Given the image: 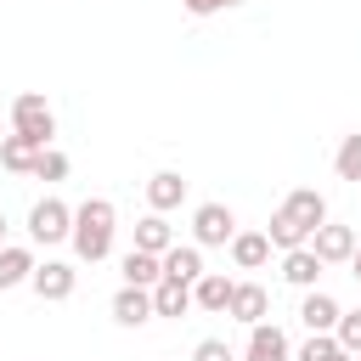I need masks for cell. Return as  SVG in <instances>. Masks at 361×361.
I'll return each instance as SVG.
<instances>
[{
    "label": "cell",
    "mask_w": 361,
    "mask_h": 361,
    "mask_svg": "<svg viewBox=\"0 0 361 361\" xmlns=\"http://www.w3.org/2000/svg\"><path fill=\"white\" fill-rule=\"evenodd\" d=\"M113 231H118V209L107 203V197H85L79 209H73V254L85 259V265H102L107 254H113Z\"/></svg>",
    "instance_id": "6da1fadb"
},
{
    "label": "cell",
    "mask_w": 361,
    "mask_h": 361,
    "mask_svg": "<svg viewBox=\"0 0 361 361\" xmlns=\"http://www.w3.org/2000/svg\"><path fill=\"white\" fill-rule=\"evenodd\" d=\"M11 135L34 141L39 152L51 147V135H56V113H51V102H45L39 90H23V96L11 102Z\"/></svg>",
    "instance_id": "7a4b0ae2"
},
{
    "label": "cell",
    "mask_w": 361,
    "mask_h": 361,
    "mask_svg": "<svg viewBox=\"0 0 361 361\" xmlns=\"http://www.w3.org/2000/svg\"><path fill=\"white\" fill-rule=\"evenodd\" d=\"M28 237L45 243V248H51V243H68V237H73V209H68L62 197H39V203L28 209Z\"/></svg>",
    "instance_id": "3957f363"
},
{
    "label": "cell",
    "mask_w": 361,
    "mask_h": 361,
    "mask_svg": "<svg viewBox=\"0 0 361 361\" xmlns=\"http://www.w3.org/2000/svg\"><path fill=\"white\" fill-rule=\"evenodd\" d=\"M237 237V214L226 209V203H197V214H192V243L197 248H226Z\"/></svg>",
    "instance_id": "277c9868"
},
{
    "label": "cell",
    "mask_w": 361,
    "mask_h": 361,
    "mask_svg": "<svg viewBox=\"0 0 361 361\" xmlns=\"http://www.w3.org/2000/svg\"><path fill=\"white\" fill-rule=\"evenodd\" d=\"M28 288H34L39 299H68V293L79 288V271H73L68 259H45V265H34Z\"/></svg>",
    "instance_id": "5b68a950"
},
{
    "label": "cell",
    "mask_w": 361,
    "mask_h": 361,
    "mask_svg": "<svg viewBox=\"0 0 361 361\" xmlns=\"http://www.w3.org/2000/svg\"><path fill=\"white\" fill-rule=\"evenodd\" d=\"M243 361H293V344H288V333L276 322H259V327H248Z\"/></svg>",
    "instance_id": "8992f818"
},
{
    "label": "cell",
    "mask_w": 361,
    "mask_h": 361,
    "mask_svg": "<svg viewBox=\"0 0 361 361\" xmlns=\"http://www.w3.org/2000/svg\"><path fill=\"white\" fill-rule=\"evenodd\" d=\"M282 214H293V220L316 237V231L327 226V197H322L316 186H299V192H288V197H282Z\"/></svg>",
    "instance_id": "52a82bcc"
},
{
    "label": "cell",
    "mask_w": 361,
    "mask_h": 361,
    "mask_svg": "<svg viewBox=\"0 0 361 361\" xmlns=\"http://www.w3.org/2000/svg\"><path fill=\"white\" fill-rule=\"evenodd\" d=\"M355 243H361V237H355L350 226H333V220H327V226L310 237V248H316V259H322V265H350Z\"/></svg>",
    "instance_id": "ba28073f"
},
{
    "label": "cell",
    "mask_w": 361,
    "mask_h": 361,
    "mask_svg": "<svg viewBox=\"0 0 361 361\" xmlns=\"http://www.w3.org/2000/svg\"><path fill=\"white\" fill-rule=\"evenodd\" d=\"M231 293H237V282L220 276V271H203V276L192 282V305L209 310V316H226V310H231Z\"/></svg>",
    "instance_id": "9c48e42d"
},
{
    "label": "cell",
    "mask_w": 361,
    "mask_h": 361,
    "mask_svg": "<svg viewBox=\"0 0 361 361\" xmlns=\"http://www.w3.org/2000/svg\"><path fill=\"white\" fill-rule=\"evenodd\" d=\"M152 316H158V310H152V288H130V282H124V288L113 293V322H118V327H141V322H152Z\"/></svg>",
    "instance_id": "30bf717a"
},
{
    "label": "cell",
    "mask_w": 361,
    "mask_h": 361,
    "mask_svg": "<svg viewBox=\"0 0 361 361\" xmlns=\"http://www.w3.org/2000/svg\"><path fill=\"white\" fill-rule=\"evenodd\" d=\"M338 316H344V310H338V299H333V293H322V288H310V293L299 299V322H305L310 333H333V327H338Z\"/></svg>",
    "instance_id": "8fae6325"
},
{
    "label": "cell",
    "mask_w": 361,
    "mask_h": 361,
    "mask_svg": "<svg viewBox=\"0 0 361 361\" xmlns=\"http://www.w3.org/2000/svg\"><path fill=\"white\" fill-rule=\"evenodd\" d=\"M147 203H152V214L180 209V203H186V180H180V169H158V175L147 180Z\"/></svg>",
    "instance_id": "7c38bea8"
},
{
    "label": "cell",
    "mask_w": 361,
    "mask_h": 361,
    "mask_svg": "<svg viewBox=\"0 0 361 361\" xmlns=\"http://www.w3.org/2000/svg\"><path fill=\"white\" fill-rule=\"evenodd\" d=\"M164 276H169V282H186V288H192V282L203 276V248H197V243H175V248L164 254Z\"/></svg>",
    "instance_id": "4fadbf2b"
},
{
    "label": "cell",
    "mask_w": 361,
    "mask_h": 361,
    "mask_svg": "<svg viewBox=\"0 0 361 361\" xmlns=\"http://www.w3.org/2000/svg\"><path fill=\"white\" fill-rule=\"evenodd\" d=\"M322 271H327V265L316 259V248H310V243H305V248H293V254H282V282H293V288H305V293L316 288V276H322Z\"/></svg>",
    "instance_id": "5bb4252c"
},
{
    "label": "cell",
    "mask_w": 361,
    "mask_h": 361,
    "mask_svg": "<svg viewBox=\"0 0 361 361\" xmlns=\"http://www.w3.org/2000/svg\"><path fill=\"white\" fill-rule=\"evenodd\" d=\"M265 310H271L265 288H259V282H237V293H231V310H226V316H237L243 327H259V322H265Z\"/></svg>",
    "instance_id": "9a60e30c"
},
{
    "label": "cell",
    "mask_w": 361,
    "mask_h": 361,
    "mask_svg": "<svg viewBox=\"0 0 361 361\" xmlns=\"http://www.w3.org/2000/svg\"><path fill=\"white\" fill-rule=\"evenodd\" d=\"M118 271H124L130 288H158V282H164V259H158V254H141V248H130V254L118 259Z\"/></svg>",
    "instance_id": "2e32d148"
},
{
    "label": "cell",
    "mask_w": 361,
    "mask_h": 361,
    "mask_svg": "<svg viewBox=\"0 0 361 361\" xmlns=\"http://www.w3.org/2000/svg\"><path fill=\"white\" fill-rule=\"evenodd\" d=\"M34 265H39V259H34V248L6 243V248H0V293H6V288H17V282H28V276H34Z\"/></svg>",
    "instance_id": "e0dca14e"
},
{
    "label": "cell",
    "mask_w": 361,
    "mask_h": 361,
    "mask_svg": "<svg viewBox=\"0 0 361 361\" xmlns=\"http://www.w3.org/2000/svg\"><path fill=\"white\" fill-rule=\"evenodd\" d=\"M135 248L164 259V254L175 248V231H169V220H164V214H147V220H135Z\"/></svg>",
    "instance_id": "ac0fdd59"
},
{
    "label": "cell",
    "mask_w": 361,
    "mask_h": 361,
    "mask_svg": "<svg viewBox=\"0 0 361 361\" xmlns=\"http://www.w3.org/2000/svg\"><path fill=\"white\" fill-rule=\"evenodd\" d=\"M231 259H237V271H259L271 259V237L265 231H237L231 237Z\"/></svg>",
    "instance_id": "d6986e66"
},
{
    "label": "cell",
    "mask_w": 361,
    "mask_h": 361,
    "mask_svg": "<svg viewBox=\"0 0 361 361\" xmlns=\"http://www.w3.org/2000/svg\"><path fill=\"white\" fill-rule=\"evenodd\" d=\"M265 237H271V248H282V254H293V248H305V243H310V231H305V226H299L293 214H282V209L271 214Z\"/></svg>",
    "instance_id": "ffe728a7"
},
{
    "label": "cell",
    "mask_w": 361,
    "mask_h": 361,
    "mask_svg": "<svg viewBox=\"0 0 361 361\" xmlns=\"http://www.w3.org/2000/svg\"><path fill=\"white\" fill-rule=\"evenodd\" d=\"M152 310H158V316H186V310H192V288L164 276V282L152 288Z\"/></svg>",
    "instance_id": "44dd1931"
},
{
    "label": "cell",
    "mask_w": 361,
    "mask_h": 361,
    "mask_svg": "<svg viewBox=\"0 0 361 361\" xmlns=\"http://www.w3.org/2000/svg\"><path fill=\"white\" fill-rule=\"evenodd\" d=\"M34 158H39L34 141H23V135H6V141H0V164H6L11 175H34Z\"/></svg>",
    "instance_id": "7402d4cb"
},
{
    "label": "cell",
    "mask_w": 361,
    "mask_h": 361,
    "mask_svg": "<svg viewBox=\"0 0 361 361\" xmlns=\"http://www.w3.org/2000/svg\"><path fill=\"white\" fill-rule=\"evenodd\" d=\"M299 361H355V355H350L333 333H310V338H305V350H299Z\"/></svg>",
    "instance_id": "603a6c76"
},
{
    "label": "cell",
    "mask_w": 361,
    "mask_h": 361,
    "mask_svg": "<svg viewBox=\"0 0 361 361\" xmlns=\"http://www.w3.org/2000/svg\"><path fill=\"white\" fill-rule=\"evenodd\" d=\"M333 169H338V180H361V135H344V141H338Z\"/></svg>",
    "instance_id": "cb8c5ba5"
},
{
    "label": "cell",
    "mask_w": 361,
    "mask_h": 361,
    "mask_svg": "<svg viewBox=\"0 0 361 361\" xmlns=\"http://www.w3.org/2000/svg\"><path fill=\"white\" fill-rule=\"evenodd\" d=\"M333 338H338L350 355H361V310H344V316H338V327H333Z\"/></svg>",
    "instance_id": "d4e9b609"
},
{
    "label": "cell",
    "mask_w": 361,
    "mask_h": 361,
    "mask_svg": "<svg viewBox=\"0 0 361 361\" xmlns=\"http://www.w3.org/2000/svg\"><path fill=\"white\" fill-rule=\"evenodd\" d=\"M34 175H39V180H62V175H68V158H62L56 147H45V152L34 158Z\"/></svg>",
    "instance_id": "484cf974"
},
{
    "label": "cell",
    "mask_w": 361,
    "mask_h": 361,
    "mask_svg": "<svg viewBox=\"0 0 361 361\" xmlns=\"http://www.w3.org/2000/svg\"><path fill=\"white\" fill-rule=\"evenodd\" d=\"M192 361H231V344H226V338H203V344L192 350Z\"/></svg>",
    "instance_id": "4316f807"
},
{
    "label": "cell",
    "mask_w": 361,
    "mask_h": 361,
    "mask_svg": "<svg viewBox=\"0 0 361 361\" xmlns=\"http://www.w3.org/2000/svg\"><path fill=\"white\" fill-rule=\"evenodd\" d=\"M192 17H209V11H220V6H243V0H180Z\"/></svg>",
    "instance_id": "83f0119b"
},
{
    "label": "cell",
    "mask_w": 361,
    "mask_h": 361,
    "mask_svg": "<svg viewBox=\"0 0 361 361\" xmlns=\"http://www.w3.org/2000/svg\"><path fill=\"white\" fill-rule=\"evenodd\" d=\"M350 271H355V282H361V243H355V254H350Z\"/></svg>",
    "instance_id": "f1b7e54d"
},
{
    "label": "cell",
    "mask_w": 361,
    "mask_h": 361,
    "mask_svg": "<svg viewBox=\"0 0 361 361\" xmlns=\"http://www.w3.org/2000/svg\"><path fill=\"white\" fill-rule=\"evenodd\" d=\"M0 248H6V214H0Z\"/></svg>",
    "instance_id": "f546056e"
},
{
    "label": "cell",
    "mask_w": 361,
    "mask_h": 361,
    "mask_svg": "<svg viewBox=\"0 0 361 361\" xmlns=\"http://www.w3.org/2000/svg\"><path fill=\"white\" fill-rule=\"evenodd\" d=\"M6 135H11V130H6V124H0V141H6Z\"/></svg>",
    "instance_id": "4dcf8cb0"
}]
</instances>
